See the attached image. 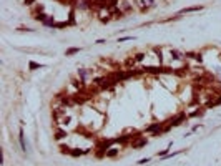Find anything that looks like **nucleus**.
<instances>
[{"mask_svg":"<svg viewBox=\"0 0 221 166\" xmlns=\"http://www.w3.org/2000/svg\"><path fill=\"white\" fill-rule=\"evenodd\" d=\"M206 113V106H201V108H196L193 113H190L188 115V118H196V116H203Z\"/></svg>","mask_w":221,"mask_h":166,"instance_id":"nucleus-6","label":"nucleus"},{"mask_svg":"<svg viewBox=\"0 0 221 166\" xmlns=\"http://www.w3.org/2000/svg\"><path fill=\"white\" fill-rule=\"evenodd\" d=\"M19 141H20V146H22V149L23 151H27V143H25V138H23V130L20 128L19 131Z\"/></svg>","mask_w":221,"mask_h":166,"instance_id":"nucleus-10","label":"nucleus"},{"mask_svg":"<svg viewBox=\"0 0 221 166\" xmlns=\"http://www.w3.org/2000/svg\"><path fill=\"white\" fill-rule=\"evenodd\" d=\"M67 27H72L70 22H55L53 28H67Z\"/></svg>","mask_w":221,"mask_h":166,"instance_id":"nucleus-14","label":"nucleus"},{"mask_svg":"<svg viewBox=\"0 0 221 166\" xmlns=\"http://www.w3.org/2000/svg\"><path fill=\"white\" fill-rule=\"evenodd\" d=\"M116 155H118V148H115V146H111L110 149L105 151V158H115Z\"/></svg>","mask_w":221,"mask_h":166,"instance_id":"nucleus-9","label":"nucleus"},{"mask_svg":"<svg viewBox=\"0 0 221 166\" xmlns=\"http://www.w3.org/2000/svg\"><path fill=\"white\" fill-rule=\"evenodd\" d=\"M90 151H92L90 148H85V149H78V148H73V149L70 151V156L78 158V156H83V155H88Z\"/></svg>","mask_w":221,"mask_h":166,"instance_id":"nucleus-4","label":"nucleus"},{"mask_svg":"<svg viewBox=\"0 0 221 166\" xmlns=\"http://www.w3.org/2000/svg\"><path fill=\"white\" fill-rule=\"evenodd\" d=\"M128 40H136V37H120V38H118V43H121V42H128Z\"/></svg>","mask_w":221,"mask_h":166,"instance_id":"nucleus-17","label":"nucleus"},{"mask_svg":"<svg viewBox=\"0 0 221 166\" xmlns=\"http://www.w3.org/2000/svg\"><path fill=\"white\" fill-rule=\"evenodd\" d=\"M188 120V115L184 113V111H181V113H178L176 116H173V118H170L168 121H166V125L170 128H175V126H180L181 123H184Z\"/></svg>","mask_w":221,"mask_h":166,"instance_id":"nucleus-1","label":"nucleus"},{"mask_svg":"<svg viewBox=\"0 0 221 166\" xmlns=\"http://www.w3.org/2000/svg\"><path fill=\"white\" fill-rule=\"evenodd\" d=\"M77 73H78V77H80V81H83V83H85L87 77L90 75V71H88V70H85V68H80V70L77 71Z\"/></svg>","mask_w":221,"mask_h":166,"instance_id":"nucleus-11","label":"nucleus"},{"mask_svg":"<svg viewBox=\"0 0 221 166\" xmlns=\"http://www.w3.org/2000/svg\"><path fill=\"white\" fill-rule=\"evenodd\" d=\"M33 2H35V0H23V3H25V5H32Z\"/></svg>","mask_w":221,"mask_h":166,"instance_id":"nucleus-21","label":"nucleus"},{"mask_svg":"<svg viewBox=\"0 0 221 166\" xmlns=\"http://www.w3.org/2000/svg\"><path fill=\"white\" fill-rule=\"evenodd\" d=\"M95 43H96V45H102V43H106V40H103V38H100V40H96Z\"/></svg>","mask_w":221,"mask_h":166,"instance_id":"nucleus-20","label":"nucleus"},{"mask_svg":"<svg viewBox=\"0 0 221 166\" xmlns=\"http://www.w3.org/2000/svg\"><path fill=\"white\" fill-rule=\"evenodd\" d=\"M70 151H72V148L68 146V145H60V153H63V155H70Z\"/></svg>","mask_w":221,"mask_h":166,"instance_id":"nucleus-15","label":"nucleus"},{"mask_svg":"<svg viewBox=\"0 0 221 166\" xmlns=\"http://www.w3.org/2000/svg\"><path fill=\"white\" fill-rule=\"evenodd\" d=\"M146 143H148V140H146L145 136H138V138H135L133 141L130 143V146L133 148V149H140V148L146 146Z\"/></svg>","mask_w":221,"mask_h":166,"instance_id":"nucleus-2","label":"nucleus"},{"mask_svg":"<svg viewBox=\"0 0 221 166\" xmlns=\"http://www.w3.org/2000/svg\"><path fill=\"white\" fill-rule=\"evenodd\" d=\"M204 7L203 5H193V7H186V9H181L178 12V15H184V13H193V12H200L203 10Z\"/></svg>","mask_w":221,"mask_h":166,"instance_id":"nucleus-3","label":"nucleus"},{"mask_svg":"<svg viewBox=\"0 0 221 166\" xmlns=\"http://www.w3.org/2000/svg\"><path fill=\"white\" fill-rule=\"evenodd\" d=\"M220 62H221V53H220Z\"/></svg>","mask_w":221,"mask_h":166,"instance_id":"nucleus-22","label":"nucleus"},{"mask_svg":"<svg viewBox=\"0 0 221 166\" xmlns=\"http://www.w3.org/2000/svg\"><path fill=\"white\" fill-rule=\"evenodd\" d=\"M80 50H82L80 47H70L68 50H65V57H72V55H77Z\"/></svg>","mask_w":221,"mask_h":166,"instance_id":"nucleus-12","label":"nucleus"},{"mask_svg":"<svg viewBox=\"0 0 221 166\" xmlns=\"http://www.w3.org/2000/svg\"><path fill=\"white\" fill-rule=\"evenodd\" d=\"M186 57L196 60V62H203V55L200 53V52H198V53H196V52H186V53H184V58H186Z\"/></svg>","mask_w":221,"mask_h":166,"instance_id":"nucleus-5","label":"nucleus"},{"mask_svg":"<svg viewBox=\"0 0 221 166\" xmlns=\"http://www.w3.org/2000/svg\"><path fill=\"white\" fill-rule=\"evenodd\" d=\"M143 60H145V53H136V55H135V62L140 63V62H143Z\"/></svg>","mask_w":221,"mask_h":166,"instance_id":"nucleus-16","label":"nucleus"},{"mask_svg":"<svg viewBox=\"0 0 221 166\" xmlns=\"http://www.w3.org/2000/svg\"><path fill=\"white\" fill-rule=\"evenodd\" d=\"M19 32H33V28H29V27H19Z\"/></svg>","mask_w":221,"mask_h":166,"instance_id":"nucleus-18","label":"nucleus"},{"mask_svg":"<svg viewBox=\"0 0 221 166\" xmlns=\"http://www.w3.org/2000/svg\"><path fill=\"white\" fill-rule=\"evenodd\" d=\"M220 105H221V93L218 95V98L208 101V103H206V108H216V106H220Z\"/></svg>","mask_w":221,"mask_h":166,"instance_id":"nucleus-7","label":"nucleus"},{"mask_svg":"<svg viewBox=\"0 0 221 166\" xmlns=\"http://www.w3.org/2000/svg\"><path fill=\"white\" fill-rule=\"evenodd\" d=\"M29 68H30V70L45 68V65H43V63H37V62H33V60H30V62H29Z\"/></svg>","mask_w":221,"mask_h":166,"instance_id":"nucleus-13","label":"nucleus"},{"mask_svg":"<svg viewBox=\"0 0 221 166\" xmlns=\"http://www.w3.org/2000/svg\"><path fill=\"white\" fill-rule=\"evenodd\" d=\"M67 136V131H65V130H62V128H57V130H55V140H57V141H60V140H63V138Z\"/></svg>","mask_w":221,"mask_h":166,"instance_id":"nucleus-8","label":"nucleus"},{"mask_svg":"<svg viewBox=\"0 0 221 166\" xmlns=\"http://www.w3.org/2000/svg\"><path fill=\"white\" fill-rule=\"evenodd\" d=\"M150 159H151V158H143V159H140V161H138V165H145V163H150Z\"/></svg>","mask_w":221,"mask_h":166,"instance_id":"nucleus-19","label":"nucleus"}]
</instances>
